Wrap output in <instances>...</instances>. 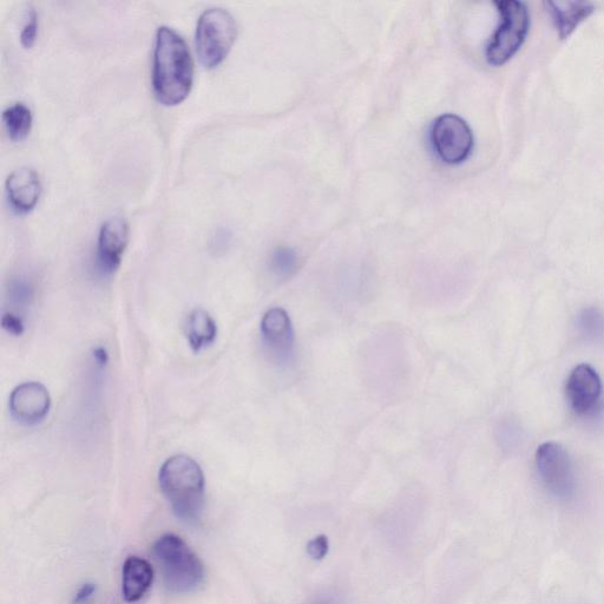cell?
Wrapping results in <instances>:
<instances>
[{
    "label": "cell",
    "instance_id": "obj_1",
    "mask_svg": "<svg viewBox=\"0 0 604 604\" xmlns=\"http://www.w3.org/2000/svg\"><path fill=\"white\" fill-rule=\"evenodd\" d=\"M193 78V59L185 39L169 26H161L156 34L153 62L157 101L164 105L181 103L192 89Z\"/></svg>",
    "mask_w": 604,
    "mask_h": 604
},
{
    "label": "cell",
    "instance_id": "obj_2",
    "mask_svg": "<svg viewBox=\"0 0 604 604\" xmlns=\"http://www.w3.org/2000/svg\"><path fill=\"white\" fill-rule=\"evenodd\" d=\"M162 494L179 520L195 524L205 509L206 482L201 466L185 455L163 463L159 474Z\"/></svg>",
    "mask_w": 604,
    "mask_h": 604
},
{
    "label": "cell",
    "instance_id": "obj_3",
    "mask_svg": "<svg viewBox=\"0 0 604 604\" xmlns=\"http://www.w3.org/2000/svg\"><path fill=\"white\" fill-rule=\"evenodd\" d=\"M153 555L170 593L190 594L205 582V566L181 537L163 535L154 543Z\"/></svg>",
    "mask_w": 604,
    "mask_h": 604
},
{
    "label": "cell",
    "instance_id": "obj_4",
    "mask_svg": "<svg viewBox=\"0 0 604 604\" xmlns=\"http://www.w3.org/2000/svg\"><path fill=\"white\" fill-rule=\"evenodd\" d=\"M500 25L485 49L487 61L494 67L508 63L522 48L529 34L530 13L527 4L517 0L496 2Z\"/></svg>",
    "mask_w": 604,
    "mask_h": 604
},
{
    "label": "cell",
    "instance_id": "obj_5",
    "mask_svg": "<svg viewBox=\"0 0 604 604\" xmlns=\"http://www.w3.org/2000/svg\"><path fill=\"white\" fill-rule=\"evenodd\" d=\"M234 17L222 8L208 9L202 13L196 26V49L201 63L214 68L227 57L235 42Z\"/></svg>",
    "mask_w": 604,
    "mask_h": 604
},
{
    "label": "cell",
    "instance_id": "obj_6",
    "mask_svg": "<svg viewBox=\"0 0 604 604\" xmlns=\"http://www.w3.org/2000/svg\"><path fill=\"white\" fill-rule=\"evenodd\" d=\"M536 468L541 481L558 500L573 498L576 479L569 453L557 443H544L536 452Z\"/></svg>",
    "mask_w": 604,
    "mask_h": 604
},
{
    "label": "cell",
    "instance_id": "obj_7",
    "mask_svg": "<svg viewBox=\"0 0 604 604\" xmlns=\"http://www.w3.org/2000/svg\"><path fill=\"white\" fill-rule=\"evenodd\" d=\"M431 142L439 159L448 164H459L469 159L475 140L462 117L445 114L433 121Z\"/></svg>",
    "mask_w": 604,
    "mask_h": 604
},
{
    "label": "cell",
    "instance_id": "obj_8",
    "mask_svg": "<svg viewBox=\"0 0 604 604\" xmlns=\"http://www.w3.org/2000/svg\"><path fill=\"white\" fill-rule=\"evenodd\" d=\"M261 338L269 358L280 367L294 363L295 336L290 315L282 308L269 310L261 320Z\"/></svg>",
    "mask_w": 604,
    "mask_h": 604
},
{
    "label": "cell",
    "instance_id": "obj_9",
    "mask_svg": "<svg viewBox=\"0 0 604 604\" xmlns=\"http://www.w3.org/2000/svg\"><path fill=\"white\" fill-rule=\"evenodd\" d=\"M129 241V226L122 216L105 221L98 234L96 264L103 275L114 274L121 265Z\"/></svg>",
    "mask_w": 604,
    "mask_h": 604
},
{
    "label": "cell",
    "instance_id": "obj_10",
    "mask_svg": "<svg viewBox=\"0 0 604 604\" xmlns=\"http://www.w3.org/2000/svg\"><path fill=\"white\" fill-rule=\"evenodd\" d=\"M50 407V393L41 383H24L11 393V416L23 425L32 426L42 423L47 418Z\"/></svg>",
    "mask_w": 604,
    "mask_h": 604
},
{
    "label": "cell",
    "instance_id": "obj_11",
    "mask_svg": "<svg viewBox=\"0 0 604 604\" xmlns=\"http://www.w3.org/2000/svg\"><path fill=\"white\" fill-rule=\"evenodd\" d=\"M566 390L571 409L577 415H589L599 404L602 395L600 376L592 366L579 365L570 373Z\"/></svg>",
    "mask_w": 604,
    "mask_h": 604
},
{
    "label": "cell",
    "instance_id": "obj_12",
    "mask_svg": "<svg viewBox=\"0 0 604 604\" xmlns=\"http://www.w3.org/2000/svg\"><path fill=\"white\" fill-rule=\"evenodd\" d=\"M6 193L13 209L18 213H29L42 193V183L36 170L30 167L13 170L6 180Z\"/></svg>",
    "mask_w": 604,
    "mask_h": 604
},
{
    "label": "cell",
    "instance_id": "obj_13",
    "mask_svg": "<svg viewBox=\"0 0 604 604\" xmlns=\"http://www.w3.org/2000/svg\"><path fill=\"white\" fill-rule=\"evenodd\" d=\"M154 569L139 556H129L122 569V593L129 603L140 601L153 586Z\"/></svg>",
    "mask_w": 604,
    "mask_h": 604
},
{
    "label": "cell",
    "instance_id": "obj_14",
    "mask_svg": "<svg viewBox=\"0 0 604 604\" xmlns=\"http://www.w3.org/2000/svg\"><path fill=\"white\" fill-rule=\"evenodd\" d=\"M547 11L553 17V21L561 39L568 38L583 21L595 10V6L589 3H546Z\"/></svg>",
    "mask_w": 604,
    "mask_h": 604
},
{
    "label": "cell",
    "instance_id": "obj_15",
    "mask_svg": "<svg viewBox=\"0 0 604 604\" xmlns=\"http://www.w3.org/2000/svg\"><path fill=\"white\" fill-rule=\"evenodd\" d=\"M186 336L194 352H200L212 345L218 337V326L205 310H194L186 321Z\"/></svg>",
    "mask_w": 604,
    "mask_h": 604
},
{
    "label": "cell",
    "instance_id": "obj_16",
    "mask_svg": "<svg viewBox=\"0 0 604 604\" xmlns=\"http://www.w3.org/2000/svg\"><path fill=\"white\" fill-rule=\"evenodd\" d=\"M3 121L11 140L22 141L31 130V110L22 102L12 104L3 111Z\"/></svg>",
    "mask_w": 604,
    "mask_h": 604
},
{
    "label": "cell",
    "instance_id": "obj_17",
    "mask_svg": "<svg viewBox=\"0 0 604 604\" xmlns=\"http://www.w3.org/2000/svg\"><path fill=\"white\" fill-rule=\"evenodd\" d=\"M269 271L279 280L291 279L299 268V256L291 247L275 248L269 258Z\"/></svg>",
    "mask_w": 604,
    "mask_h": 604
},
{
    "label": "cell",
    "instance_id": "obj_18",
    "mask_svg": "<svg viewBox=\"0 0 604 604\" xmlns=\"http://www.w3.org/2000/svg\"><path fill=\"white\" fill-rule=\"evenodd\" d=\"M579 327L584 337L599 339L604 334V317L597 308L583 310L579 317Z\"/></svg>",
    "mask_w": 604,
    "mask_h": 604
},
{
    "label": "cell",
    "instance_id": "obj_19",
    "mask_svg": "<svg viewBox=\"0 0 604 604\" xmlns=\"http://www.w3.org/2000/svg\"><path fill=\"white\" fill-rule=\"evenodd\" d=\"M34 287L24 279H12L8 288V299L16 307H26L34 299Z\"/></svg>",
    "mask_w": 604,
    "mask_h": 604
},
{
    "label": "cell",
    "instance_id": "obj_20",
    "mask_svg": "<svg viewBox=\"0 0 604 604\" xmlns=\"http://www.w3.org/2000/svg\"><path fill=\"white\" fill-rule=\"evenodd\" d=\"M38 29L37 12L31 9L28 21H26L21 34V42L23 47L31 48L36 41Z\"/></svg>",
    "mask_w": 604,
    "mask_h": 604
},
{
    "label": "cell",
    "instance_id": "obj_21",
    "mask_svg": "<svg viewBox=\"0 0 604 604\" xmlns=\"http://www.w3.org/2000/svg\"><path fill=\"white\" fill-rule=\"evenodd\" d=\"M308 554L313 558V560H323V558L327 555L328 551V541L326 536H319L314 538L307 546Z\"/></svg>",
    "mask_w": 604,
    "mask_h": 604
},
{
    "label": "cell",
    "instance_id": "obj_22",
    "mask_svg": "<svg viewBox=\"0 0 604 604\" xmlns=\"http://www.w3.org/2000/svg\"><path fill=\"white\" fill-rule=\"evenodd\" d=\"M4 330L13 334V336H22L24 332V323L21 317L13 313H5L2 321Z\"/></svg>",
    "mask_w": 604,
    "mask_h": 604
},
{
    "label": "cell",
    "instance_id": "obj_23",
    "mask_svg": "<svg viewBox=\"0 0 604 604\" xmlns=\"http://www.w3.org/2000/svg\"><path fill=\"white\" fill-rule=\"evenodd\" d=\"M96 593L95 584H84V586L78 590L74 597L72 604H88Z\"/></svg>",
    "mask_w": 604,
    "mask_h": 604
}]
</instances>
